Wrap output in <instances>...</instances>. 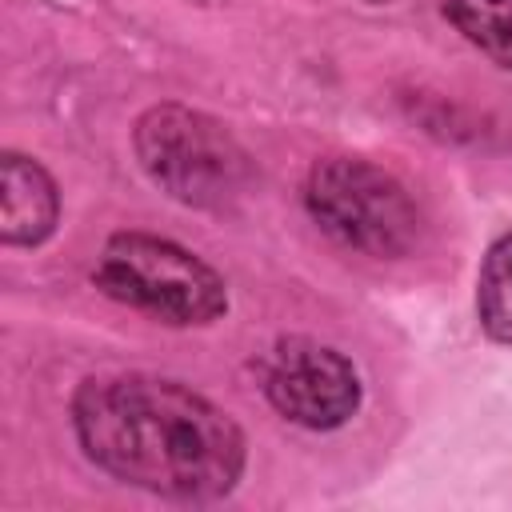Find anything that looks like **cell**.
<instances>
[{"label":"cell","mask_w":512,"mask_h":512,"mask_svg":"<svg viewBox=\"0 0 512 512\" xmlns=\"http://www.w3.org/2000/svg\"><path fill=\"white\" fill-rule=\"evenodd\" d=\"M72 428L100 472L168 500H220L248 464L240 424L168 376H88L72 396Z\"/></svg>","instance_id":"cell-1"},{"label":"cell","mask_w":512,"mask_h":512,"mask_svg":"<svg viewBox=\"0 0 512 512\" xmlns=\"http://www.w3.org/2000/svg\"><path fill=\"white\" fill-rule=\"evenodd\" d=\"M144 176L188 208L224 212L240 204L256 180L244 144L208 112L188 104H156L132 128Z\"/></svg>","instance_id":"cell-2"},{"label":"cell","mask_w":512,"mask_h":512,"mask_svg":"<svg viewBox=\"0 0 512 512\" xmlns=\"http://www.w3.org/2000/svg\"><path fill=\"white\" fill-rule=\"evenodd\" d=\"M92 280L104 296L172 328H204L228 312L224 276L184 244L152 232H112Z\"/></svg>","instance_id":"cell-3"},{"label":"cell","mask_w":512,"mask_h":512,"mask_svg":"<svg viewBox=\"0 0 512 512\" xmlns=\"http://www.w3.org/2000/svg\"><path fill=\"white\" fill-rule=\"evenodd\" d=\"M312 220L352 252L396 260L420 240V208L404 180L364 156H324L304 184Z\"/></svg>","instance_id":"cell-4"},{"label":"cell","mask_w":512,"mask_h":512,"mask_svg":"<svg viewBox=\"0 0 512 512\" xmlns=\"http://www.w3.org/2000/svg\"><path fill=\"white\" fill-rule=\"evenodd\" d=\"M264 396L268 404L312 432H332L348 424L360 408V372L344 352L312 336H284L264 356Z\"/></svg>","instance_id":"cell-5"},{"label":"cell","mask_w":512,"mask_h":512,"mask_svg":"<svg viewBox=\"0 0 512 512\" xmlns=\"http://www.w3.org/2000/svg\"><path fill=\"white\" fill-rule=\"evenodd\" d=\"M60 192L48 168L24 152H0V240L8 248H36L56 232Z\"/></svg>","instance_id":"cell-6"},{"label":"cell","mask_w":512,"mask_h":512,"mask_svg":"<svg viewBox=\"0 0 512 512\" xmlns=\"http://www.w3.org/2000/svg\"><path fill=\"white\" fill-rule=\"evenodd\" d=\"M476 320L488 340L512 344V232L496 236L476 276Z\"/></svg>","instance_id":"cell-7"},{"label":"cell","mask_w":512,"mask_h":512,"mask_svg":"<svg viewBox=\"0 0 512 512\" xmlns=\"http://www.w3.org/2000/svg\"><path fill=\"white\" fill-rule=\"evenodd\" d=\"M444 16L492 64L512 72V0H444Z\"/></svg>","instance_id":"cell-8"},{"label":"cell","mask_w":512,"mask_h":512,"mask_svg":"<svg viewBox=\"0 0 512 512\" xmlns=\"http://www.w3.org/2000/svg\"><path fill=\"white\" fill-rule=\"evenodd\" d=\"M372 4H384V0H372Z\"/></svg>","instance_id":"cell-9"}]
</instances>
